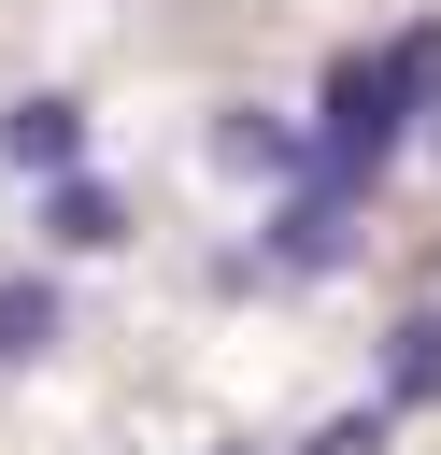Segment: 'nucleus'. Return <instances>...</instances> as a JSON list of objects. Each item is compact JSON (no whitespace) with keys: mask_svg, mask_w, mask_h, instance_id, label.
<instances>
[{"mask_svg":"<svg viewBox=\"0 0 441 455\" xmlns=\"http://www.w3.org/2000/svg\"><path fill=\"white\" fill-rule=\"evenodd\" d=\"M427 100H413V71H398V43H370V57H341L327 71V114H313V171H341V185H370L384 156H398V128H413Z\"/></svg>","mask_w":441,"mask_h":455,"instance_id":"nucleus-1","label":"nucleus"},{"mask_svg":"<svg viewBox=\"0 0 441 455\" xmlns=\"http://www.w3.org/2000/svg\"><path fill=\"white\" fill-rule=\"evenodd\" d=\"M356 256V185L341 171H285L270 199V270H341Z\"/></svg>","mask_w":441,"mask_h":455,"instance_id":"nucleus-2","label":"nucleus"},{"mask_svg":"<svg viewBox=\"0 0 441 455\" xmlns=\"http://www.w3.org/2000/svg\"><path fill=\"white\" fill-rule=\"evenodd\" d=\"M43 242H57V256H114V242H128V199H114L100 171H43Z\"/></svg>","mask_w":441,"mask_h":455,"instance_id":"nucleus-3","label":"nucleus"},{"mask_svg":"<svg viewBox=\"0 0 441 455\" xmlns=\"http://www.w3.org/2000/svg\"><path fill=\"white\" fill-rule=\"evenodd\" d=\"M0 156H14V171H85V100H57V85L14 100V114H0Z\"/></svg>","mask_w":441,"mask_h":455,"instance_id":"nucleus-4","label":"nucleus"},{"mask_svg":"<svg viewBox=\"0 0 441 455\" xmlns=\"http://www.w3.org/2000/svg\"><path fill=\"white\" fill-rule=\"evenodd\" d=\"M213 156H228V171H270V185H285V171H313V142H299L285 114H256V100H242V114H213Z\"/></svg>","mask_w":441,"mask_h":455,"instance_id":"nucleus-5","label":"nucleus"},{"mask_svg":"<svg viewBox=\"0 0 441 455\" xmlns=\"http://www.w3.org/2000/svg\"><path fill=\"white\" fill-rule=\"evenodd\" d=\"M398 398H441V313H398L384 327V412Z\"/></svg>","mask_w":441,"mask_h":455,"instance_id":"nucleus-6","label":"nucleus"},{"mask_svg":"<svg viewBox=\"0 0 441 455\" xmlns=\"http://www.w3.org/2000/svg\"><path fill=\"white\" fill-rule=\"evenodd\" d=\"M43 341H57V284L43 270H0V370H28Z\"/></svg>","mask_w":441,"mask_h":455,"instance_id":"nucleus-7","label":"nucleus"},{"mask_svg":"<svg viewBox=\"0 0 441 455\" xmlns=\"http://www.w3.org/2000/svg\"><path fill=\"white\" fill-rule=\"evenodd\" d=\"M398 71H413V100L441 114V14H413V28H398Z\"/></svg>","mask_w":441,"mask_h":455,"instance_id":"nucleus-8","label":"nucleus"},{"mask_svg":"<svg viewBox=\"0 0 441 455\" xmlns=\"http://www.w3.org/2000/svg\"><path fill=\"white\" fill-rule=\"evenodd\" d=\"M299 455H384V412H327V427H313Z\"/></svg>","mask_w":441,"mask_h":455,"instance_id":"nucleus-9","label":"nucleus"}]
</instances>
